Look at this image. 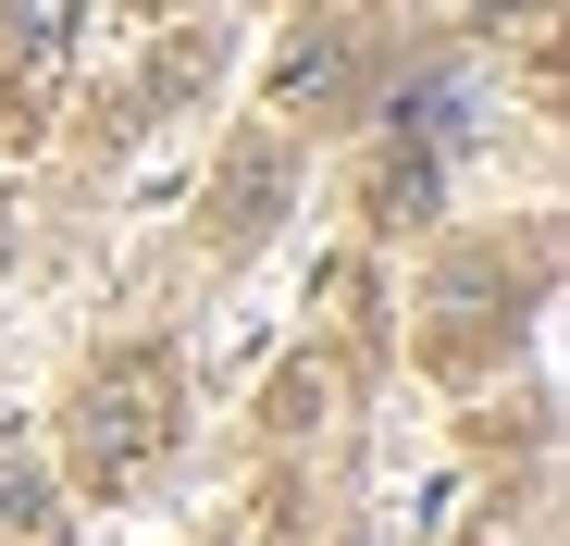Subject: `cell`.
Instances as JSON below:
<instances>
[{
	"label": "cell",
	"instance_id": "1",
	"mask_svg": "<svg viewBox=\"0 0 570 546\" xmlns=\"http://www.w3.org/2000/svg\"><path fill=\"white\" fill-rule=\"evenodd\" d=\"M174 373H161V360H125V373H100V386H87V472H137L149 460V447L174 435Z\"/></svg>",
	"mask_w": 570,
	"mask_h": 546
},
{
	"label": "cell",
	"instance_id": "2",
	"mask_svg": "<svg viewBox=\"0 0 570 546\" xmlns=\"http://www.w3.org/2000/svg\"><path fill=\"white\" fill-rule=\"evenodd\" d=\"M62 26H75V0H0V50H26V62H50Z\"/></svg>",
	"mask_w": 570,
	"mask_h": 546
}]
</instances>
